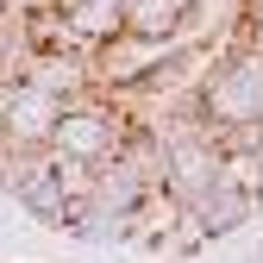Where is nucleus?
<instances>
[{
  "label": "nucleus",
  "mask_w": 263,
  "mask_h": 263,
  "mask_svg": "<svg viewBox=\"0 0 263 263\" xmlns=\"http://www.w3.org/2000/svg\"><path fill=\"white\" fill-rule=\"evenodd\" d=\"M132 138V113L125 101H107V94H88V101L63 107L57 132H50V157H69V163H113L119 144Z\"/></svg>",
  "instance_id": "nucleus-1"
},
{
  "label": "nucleus",
  "mask_w": 263,
  "mask_h": 263,
  "mask_svg": "<svg viewBox=\"0 0 263 263\" xmlns=\"http://www.w3.org/2000/svg\"><path fill=\"white\" fill-rule=\"evenodd\" d=\"M201 119L213 132H245V125L263 119V57L257 50L232 44V50L219 57V69L201 88Z\"/></svg>",
  "instance_id": "nucleus-2"
},
{
  "label": "nucleus",
  "mask_w": 263,
  "mask_h": 263,
  "mask_svg": "<svg viewBox=\"0 0 263 263\" xmlns=\"http://www.w3.org/2000/svg\"><path fill=\"white\" fill-rule=\"evenodd\" d=\"M57 119H63V101H50L31 82H13L0 94V144H13V151H50Z\"/></svg>",
  "instance_id": "nucleus-3"
},
{
  "label": "nucleus",
  "mask_w": 263,
  "mask_h": 263,
  "mask_svg": "<svg viewBox=\"0 0 263 263\" xmlns=\"http://www.w3.org/2000/svg\"><path fill=\"white\" fill-rule=\"evenodd\" d=\"M144 201H151V194L138 188V176H132L119 157H113V163H94V176H88V201H82V207H101V213H138Z\"/></svg>",
  "instance_id": "nucleus-4"
},
{
  "label": "nucleus",
  "mask_w": 263,
  "mask_h": 263,
  "mask_svg": "<svg viewBox=\"0 0 263 263\" xmlns=\"http://www.w3.org/2000/svg\"><path fill=\"white\" fill-rule=\"evenodd\" d=\"M188 0H125V31L144 44H176Z\"/></svg>",
  "instance_id": "nucleus-5"
},
{
  "label": "nucleus",
  "mask_w": 263,
  "mask_h": 263,
  "mask_svg": "<svg viewBox=\"0 0 263 263\" xmlns=\"http://www.w3.org/2000/svg\"><path fill=\"white\" fill-rule=\"evenodd\" d=\"M188 213L170 201V194H151V201L132 213V238L138 245H151V251H176V226H182Z\"/></svg>",
  "instance_id": "nucleus-6"
},
{
  "label": "nucleus",
  "mask_w": 263,
  "mask_h": 263,
  "mask_svg": "<svg viewBox=\"0 0 263 263\" xmlns=\"http://www.w3.org/2000/svg\"><path fill=\"white\" fill-rule=\"evenodd\" d=\"M119 163L138 176L144 194H163V182H170V157H163V144L151 138V132H132V138L119 144Z\"/></svg>",
  "instance_id": "nucleus-7"
},
{
  "label": "nucleus",
  "mask_w": 263,
  "mask_h": 263,
  "mask_svg": "<svg viewBox=\"0 0 263 263\" xmlns=\"http://www.w3.org/2000/svg\"><path fill=\"white\" fill-rule=\"evenodd\" d=\"M44 170H50V151H13V144H0V194H25Z\"/></svg>",
  "instance_id": "nucleus-8"
},
{
  "label": "nucleus",
  "mask_w": 263,
  "mask_h": 263,
  "mask_svg": "<svg viewBox=\"0 0 263 263\" xmlns=\"http://www.w3.org/2000/svg\"><path fill=\"white\" fill-rule=\"evenodd\" d=\"M69 232H82L88 245H119V238H132V213H101V207H76V213H69Z\"/></svg>",
  "instance_id": "nucleus-9"
}]
</instances>
